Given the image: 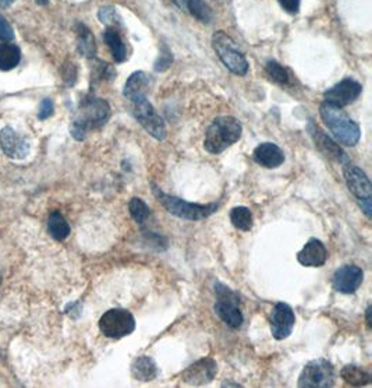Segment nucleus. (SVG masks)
Returning <instances> with one entry per match:
<instances>
[{
    "mask_svg": "<svg viewBox=\"0 0 372 388\" xmlns=\"http://www.w3.org/2000/svg\"><path fill=\"white\" fill-rule=\"evenodd\" d=\"M110 105L102 98L88 97L81 101L80 108L72 123V134L81 141L86 136L106 124L110 119Z\"/></svg>",
    "mask_w": 372,
    "mask_h": 388,
    "instance_id": "f257e3e1",
    "label": "nucleus"
},
{
    "mask_svg": "<svg viewBox=\"0 0 372 388\" xmlns=\"http://www.w3.org/2000/svg\"><path fill=\"white\" fill-rule=\"evenodd\" d=\"M319 115L338 143L346 147H354L359 144L361 129L353 119H350L343 108L322 102L319 106Z\"/></svg>",
    "mask_w": 372,
    "mask_h": 388,
    "instance_id": "f03ea898",
    "label": "nucleus"
},
{
    "mask_svg": "<svg viewBox=\"0 0 372 388\" xmlns=\"http://www.w3.org/2000/svg\"><path fill=\"white\" fill-rule=\"evenodd\" d=\"M241 133L243 126L239 119L233 116H218L205 133L204 147L211 154H220L237 143Z\"/></svg>",
    "mask_w": 372,
    "mask_h": 388,
    "instance_id": "7ed1b4c3",
    "label": "nucleus"
},
{
    "mask_svg": "<svg viewBox=\"0 0 372 388\" xmlns=\"http://www.w3.org/2000/svg\"><path fill=\"white\" fill-rule=\"evenodd\" d=\"M151 188H152V193L157 197V200L165 207V209L169 214H172V215H175V216H178L180 219L202 221V219L211 216L219 208L218 202L194 204V202H188V201L183 200V198H179L176 195L165 193L154 182L151 183Z\"/></svg>",
    "mask_w": 372,
    "mask_h": 388,
    "instance_id": "20e7f679",
    "label": "nucleus"
},
{
    "mask_svg": "<svg viewBox=\"0 0 372 388\" xmlns=\"http://www.w3.org/2000/svg\"><path fill=\"white\" fill-rule=\"evenodd\" d=\"M212 48L216 52L220 62L236 76H246L250 65L244 53L239 51L234 39L225 31H216L212 35Z\"/></svg>",
    "mask_w": 372,
    "mask_h": 388,
    "instance_id": "39448f33",
    "label": "nucleus"
},
{
    "mask_svg": "<svg viewBox=\"0 0 372 388\" xmlns=\"http://www.w3.org/2000/svg\"><path fill=\"white\" fill-rule=\"evenodd\" d=\"M213 290L218 297L213 306L215 313L226 325L232 328H240L244 321V316L240 309L239 295L219 281L213 284Z\"/></svg>",
    "mask_w": 372,
    "mask_h": 388,
    "instance_id": "423d86ee",
    "label": "nucleus"
},
{
    "mask_svg": "<svg viewBox=\"0 0 372 388\" xmlns=\"http://www.w3.org/2000/svg\"><path fill=\"white\" fill-rule=\"evenodd\" d=\"M99 330L107 338L120 340L135 330V320L127 309H110L99 318Z\"/></svg>",
    "mask_w": 372,
    "mask_h": 388,
    "instance_id": "0eeeda50",
    "label": "nucleus"
},
{
    "mask_svg": "<svg viewBox=\"0 0 372 388\" xmlns=\"http://www.w3.org/2000/svg\"><path fill=\"white\" fill-rule=\"evenodd\" d=\"M335 379L333 365L326 359H315L304 366L298 377V387L331 388L335 386Z\"/></svg>",
    "mask_w": 372,
    "mask_h": 388,
    "instance_id": "6e6552de",
    "label": "nucleus"
},
{
    "mask_svg": "<svg viewBox=\"0 0 372 388\" xmlns=\"http://www.w3.org/2000/svg\"><path fill=\"white\" fill-rule=\"evenodd\" d=\"M133 103H134V108H133L134 116H135L137 122L142 126V129L154 138H157L159 141L165 140L166 134H168L165 120L161 117V115L157 112V109L148 101V98H142Z\"/></svg>",
    "mask_w": 372,
    "mask_h": 388,
    "instance_id": "1a4fd4ad",
    "label": "nucleus"
},
{
    "mask_svg": "<svg viewBox=\"0 0 372 388\" xmlns=\"http://www.w3.org/2000/svg\"><path fill=\"white\" fill-rule=\"evenodd\" d=\"M361 93L363 86L357 80L347 77L324 93V102L332 103L339 108H345L357 101Z\"/></svg>",
    "mask_w": 372,
    "mask_h": 388,
    "instance_id": "9d476101",
    "label": "nucleus"
},
{
    "mask_svg": "<svg viewBox=\"0 0 372 388\" xmlns=\"http://www.w3.org/2000/svg\"><path fill=\"white\" fill-rule=\"evenodd\" d=\"M364 281V271L356 264H346L338 269L332 277L335 291L352 295L357 291Z\"/></svg>",
    "mask_w": 372,
    "mask_h": 388,
    "instance_id": "9b49d317",
    "label": "nucleus"
},
{
    "mask_svg": "<svg viewBox=\"0 0 372 388\" xmlns=\"http://www.w3.org/2000/svg\"><path fill=\"white\" fill-rule=\"evenodd\" d=\"M295 324V314L293 309L287 304L279 302L271 311V332L272 337L278 341H283L290 337Z\"/></svg>",
    "mask_w": 372,
    "mask_h": 388,
    "instance_id": "f8f14e48",
    "label": "nucleus"
},
{
    "mask_svg": "<svg viewBox=\"0 0 372 388\" xmlns=\"http://www.w3.org/2000/svg\"><path fill=\"white\" fill-rule=\"evenodd\" d=\"M308 133L311 134L317 148L329 160L336 161L339 164H347L349 162V157L347 154L342 150V147L339 146V143L333 141L324 130H321L317 124H314L312 122H310L308 124Z\"/></svg>",
    "mask_w": 372,
    "mask_h": 388,
    "instance_id": "ddd939ff",
    "label": "nucleus"
},
{
    "mask_svg": "<svg viewBox=\"0 0 372 388\" xmlns=\"http://www.w3.org/2000/svg\"><path fill=\"white\" fill-rule=\"evenodd\" d=\"M218 373V365L211 358H202L188 366L182 375L183 382L190 386H204L211 383Z\"/></svg>",
    "mask_w": 372,
    "mask_h": 388,
    "instance_id": "4468645a",
    "label": "nucleus"
},
{
    "mask_svg": "<svg viewBox=\"0 0 372 388\" xmlns=\"http://www.w3.org/2000/svg\"><path fill=\"white\" fill-rule=\"evenodd\" d=\"M343 175H345L349 190L357 197V200L372 198L371 181L368 179V176L366 175V172L361 168L347 162V164H345Z\"/></svg>",
    "mask_w": 372,
    "mask_h": 388,
    "instance_id": "2eb2a0df",
    "label": "nucleus"
},
{
    "mask_svg": "<svg viewBox=\"0 0 372 388\" xmlns=\"http://www.w3.org/2000/svg\"><path fill=\"white\" fill-rule=\"evenodd\" d=\"M0 148L3 153L13 160H22L29 154L28 141L15 133L11 127L0 130Z\"/></svg>",
    "mask_w": 372,
    "mask_h": 388,
    "instance_id": "dca6fc26",
    "label": "nucleus"
},
{
    "mask_svg": "<svg viewBox=\"0 0 372 388\" xmlns=\"http://www.w3.org/2000/svg\"><path fill=\"white\" fill-rule=\"evenodd\" d=\"M155 84L154 77L147 72H134L126 82L123 89V96L131 102H137L142 98H148L150 91Z\"/></svg>",
    "mask_w": 372,
    "mask_h": 388,
    "instance_id": "f3484780",
    "label": "nucleus"
},
{
    "mask_svg": "<svg viewBox=\"0 0 372 388\" xmlns=\"http://www.w3.org/2000/svg\"><path fill=\"white\" fill-rule=\"evenodd\" d=\"M297 260L304 267H322L328 260L326 246L319 239H310L297 253Z\"/></svg>",
    "mask_w": 372,
    "mask_h": 388,
    "instance_id": "a211bd4d",
    "label": "nucleus"
},
{
    "mask_svg": "<svg viewBox=\"0 0 372 388\" xmlns=\"http://www.w3.org/2000/svg\"><path fill=\"white\" fill-rule=\"evenodd\" d=\"M253 160L267 169H275L283 165L286 158L279 146L275 143H263L254 150Z\"/></svg>",
    "mask_w": 372,
    "mask_h": 388,
    "instance_id": "6ab92c4d",
    "label": "nucleus"
},
{
    "mask_svg": "<svg viewBox=\"0 0 372 388\" xmlns=\"http://www.w3.org/2000/svg\"><path fill=\"white\" fill-rule=\"evenodd\" d=\"M173 1L180 10L186 11L190 15L201 21L202 24H211L215 18L213 10L204 0H173Z\"/></svg>",
    "mask_w": 372,
    "mask_h": 388,
    "instance_id": "aec40b11",
    "label": "nucleus"
},
{
    "mask_svg": "<svg viewBox=\"0 0 372 388\" xmlns=\"http://www.w3.org/2000/svg\"><path fill=\"white\" fill-rule=\"evenodd\" d=\"M131 376L138 382H152L158 376V366L150 356H138L131 363Z\"/></svg>",
    "mask_w": 372,
    "mask_h": 388,
    "instance_id": "412c9836",
    "label": "nucleus"
},
{
    "mask_svg": "<svg viewBox=\"0 0 372 388\" xmlns=\"http://www.w3.org/2000/svg\"><path fill=\"white\" fill-rule=\"evenodd\" d=\"M103 41L107 45L116 63H123L127 59V46L121 39L119 30L106 27V30L103 31Z\"/></svg>",
    "mask_w": 372,
    "mask_h": 388,
    "instance_id": "4be33fe9",
    "label": "nucleus"
},
{
    "mask_svg": "<svg viewBox=\"0 0 372 388\" xmlns=\"http://www.w3.org/2000/svg\"><path fill=\"white\" fill-rule=\"evenodd\" d=\"M77 30V49L79 52L88 58L93 59L96 55V42H95V37H93L91 30L84 25L83 22H79L76 25Z\"/></svg>",
    "mask_w": 372,
    "mask_h": 388,
    "instance_id": "5701e85b",
    "label": "nucleus"
},
{
    "mask_svg": "<svg viewBox=\"0 0 372 388\" xmlns=\"http://www.w3.org/2000/svg\"><path fill=\"white\" fill-rule=\"evenodd\" d=\"M340 377L350 386L354 387H363L371 384L372 376L370 372L366 369L356 366V365H347L340 370Z\"/></svg>",
    "mask_w": 372,
    "mask_h": 388,
    "instance_id": "b1692460",
    "label": "nucleus"
},
{
    "mask_svg": "<svg viewBox=\"0 0 372 388\" xmlns=\"http://www.w3.org/2000/svg\"><path fill=\"white\" fill-rule=\"evenodd\" d=\"M21 60V51L17 45L11 42H4L0 45V70L8 72L18 66Z\"/></svg>",
    "mask_w": 372,
    "mask_h": 388,
    "instance_id": "393cba45",
    "label": "nucleus"
},
{
    "mask_svg": "<svg viewBox=\"0 0 372 388\" xmlns=\"http://www.w3.org/2000/svg\"><path fill=\"white\" fill-rule=\"evenodd\" d=\"M48 231L56 240H65L70 235V225L60 211L51 212L48 218Z\"/></svg>",
    "mask_w": 372,
    "mask_h": 388,
    "instance_id": "a878e982",
    "label": "nucleus"
},
{
    "mask_svg": "<svg viewBox=\"0 0 372 388\" xmlns=\"http://www.w3.org/2000/svg\"><path fill=\"white\" fill-rule=\"evenodd\" d=\"M230 222L239 231H244V232L251 231L254 225L251 209L247 207H234L230 211Z\"/></svg>",
    "mask_w": 372,
    "mask_h": 388,
    "instance_id": "bb28decb",
    "label": "nucleus"
},
{
    "mask_svg": "<svg viewBox=\"0 0 372 388\" xmlns=\"http://www.w3.org/2000/svg\"><path fill=\"white\" fill-rule=\"evenodd\" d=\"M128 211L131 218L138 224V225H144L147 222V219L151 216V209L150 207L145 204L144 200L134 197L130 200L128 202Z\"/></svg>",
    "mask_w": 372,
    "mask_h": 388,
    "instance_id": "cd10ccee",
    "label": "nucleus"
},
{
    "mask_svg": "<svg viewBox=\"0 0 372 388\" xmlns=\"http://www.w3.org/2000/svg\"><path fill=\"white\" fill-rule=\"evenodd\" d=\"M265 72H267L268 77H270L272 82L278 83L280 86H286V84H288V82H290L288 72H287L281 65H279L278 62H275V60H270V62L265 65Z\"/></svg>",
    "mask_w": 372,
    "mask_h": 388,
    "instance_id": "c85d7f7f",
    "label": "nucleus"
},
{
    "mask_svg": "<svg viewBox=\"0 0 372 388\" xmlns=\"http://www.w3.org/2000/svg\"><path fill=\"white\" fill-rule=\"evenodd\" d=\"M98 18L103 24H106V27H112L116 30H119V27H123V20L114 7H110V6L100 7L98 11Z\"/></svg>",
    "mask_w": 372,
    "mask_h": 388,
    "instance_id": "c756f323",
    "label": "nucleus"
},
{
    "mask_svg": "<svg viewBox=\"0 0 372 388\" xmlns=\"http://www.w3.org/2000/svg\"><path fill=\"white\" fill-rule=\"evenodd\" d=\"M172 62H173V56H172L171 51L168 48H164V51L161 52V56L155 62V70L157 72H165V70L169 69Z\"/></svg>",
    "mask_w": 372,
    "mask_h": 388,
    "instance_id": "7c9ffc66",
    "label": "nucleus"
},
{
    "mask_svg": "<svg viewBox=\"0 0 372 388\" xmlns=\"http://www.w3.org/2000/svg\"><path fill=\"white\" fill-rule=\"evenodd\" d=\"M13 38H14V32L10 22L0 14V41L8 42Z\"/></svg>",
    "mask_w": 372,
    "mask_h": 388,
    "instance_id": "2f4dec72",
    "label": "nucleus"
},
{
    "mask_svg": "<svg viewBox=\"0 0 372 388\" xmlns=\"http://www.w3.org/2000/svg\"><path fill=\"white\" fill-rule=\"evenodd\" d=\"M53 110H55V106H53V101L46 98L41 102V106H39V112H38V117L41 120H45L48 117H51L53 115Z\"/></svg>",
    "mask_w": 372,
    "mask_h": 388,
    "instance_id": "473e14b6",
    "label": "nucleus"
},
{
    "mask_svg": "<svg viewBox=\"0 0 372 388\" xmlns=\"http://www.w3.org/2000/svg\"><path fill=\"white\" fill-rule=\"evenodd\" d=\"M280 7L288 13V14H297L300 11V3L301 0H278Z\"/></svg>",
    "mask_w": 372,
    "mask_h": 388,
    "instance_id": "72a5a7b5",
    "label": "nucleus"
},
{
    "mask_svg": "<svg viewBox=\"0 0 372 388\" xmlns=\"http://www.w3.org/2000/svg\"><path fill=\"white\" fill-rule=\"evenodd\" d=\"M76 77H77V70L74 67V65L72 63H67L63 69V80L69 84V86H73L76 83Z\"/></svg>",
    "mask_w": 372,
    "mask_h": 388,
    "instance_id": "f704fd0d",
    "label": "nucleus"
},
{
    "mask_svg": "<svg viewBox=\"0 0 372 388\" xmlns=\"http://www.w3.org/2000/svg\"><path fill=\"white\" fill-rule=\"evenodd\" d=\"M359 204H360V207L363 208L364 214L370 218L372 212V198H367V200H359Z\"/></svg>",
    "mask_w": 372,
    "mask_h": 388,
    "instance_id": "c9c22d12",
    "label": "nucleus"
},
{
    "mask_svg": "<svg viewBox=\"0 0 372 388\" xmlns=\"http://www.w3.org/2000/svg\"><path fill=\"white\" fill-rule=\"evenodd\" d=\"M366 316H367V325H368V328H371L372 327L371 306H368V307H367V311H366Z\"/></svg>",
    "mask_w": 372,
    "mask_h": 388,
    "instance_id": "e433bc0d",
    "label": "nucleus"
},
{
    "mask_svg": "<svg viewBox=\"0 0 372 388\" xmlns=\"http://www.w3.org/2000/svg\"><path fill=\"white\" fill-rule=\"evenodd\" d=\"M14 1H15V0H0V7L7 8V7H8V6H11Z\"/></svg>",
    "mask_w": 372,
    "mask_h": 388,
    "instance_id": "4c0bfd02",
    "label": "nucleus"
},
{
    "mask_svg": "<svg viewBox=\"0 0 372 388\" xmlns=\"http://www.w3.org/2000/svg\"><path fill=\"white\" fill-rule=\"evenodd\" d=\"M48 1H49V0H36V3H38V4H42V6H44V4H48Z\"/></svg>",
    "mask_w": 372,
    "mask_h": 388,
    "instance_id": "58836bf2",
    "label": "nucleus"
}]
</instances>
